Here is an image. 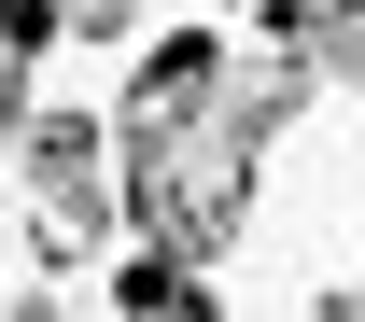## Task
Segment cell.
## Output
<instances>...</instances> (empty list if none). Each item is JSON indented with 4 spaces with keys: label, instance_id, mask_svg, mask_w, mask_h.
<instances>
[{
    "label": "cell",
    "instance_id": "3957f363",
    "mask_svg": "<svg viewBox=\"0 0 365 322\" xmlns=\"http://www.w3.org/2000/svg\"><path fill=\"white\" fill-rule=\"evenodd\" d=\"M43 168H56V196H71V225H98V183H85V127H43Z\"/></svg>",
    "mask_w": 365,
    "mask_h": 322
},
{
    "label": "cell",
    "instance_id": "6da1fadb",
    "mask_svg": "<svg viewBox=\"0 0 365 322\" xmlns=\"http://www.w3.org/2000/svg\"><path fill=\"white\" fill-rule=\"evenodd\" d=\"M351 56H365V0L295 14L267 56H239V43H155V70H140V98H127V210H140V238H155L169 267H211L239 238V196H253L267 127L323 85V70H351Z\"/></svg>",
    "mask_w": 365,
    "mask_h": 322
},
{
    "label": "cell",
    "instance_id": "277c9868",
    "mask_svg": "<svg viewBox=\"0 0 365 322\" xmlns=\"http://www.w3.org/2000/svg\"><path fill=\"white\" fill-rule=\"evenodd\" d=\"M127 322H211V294H197V280H182V267H155V280H140V294H127Z\"/></svg>",
    "mask_w": 365,
    "mask_h": 322
},
{
    "label": "cell",
    "instance_id": "7a4b0ae2",
    "mask_svg": "<svg viewBox=\"0 0 365 322\" xmlns=\"http://www.w3.org/2000/svg\"><path fill=\"white\" fill-rule=\"evenodd\" d=\"M43 28H56L43 0H0V127H14V56H43Z\"/></svg>",
    "mask_w": 365,
    "mask_h": 322
},
{
    "label": "cell",
    "instance_id": "5b68a950",
    "mask_svg": "<svg viewBox=\"0 0 365 322\" xmlns=\"http://www.w3.org/2000/svg\"><path fill=\"white\" fill-rule=\"evenodd\" d=\"M267 14H309V0H267Z\"/></svg>",
    "mask_w": 365,
    "mask_h": 322
}]
</instances>
